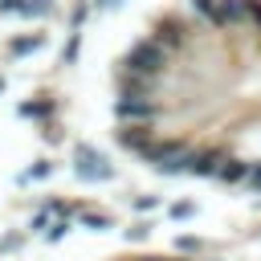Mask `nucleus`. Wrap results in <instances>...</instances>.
<instances>
[{
  "instance_id": "nucleus-1",
  "label": "nucleus",
  "mask_w": 261,
  "mask_h": 261,
  "mask_svg": "<svg viewBox=\"0 0 261 261\" xmlns=\"http://www.w3.org/2000/svg\"><path fill=\"white\" fill-rule=\"evenodd\" d=\"M208 20L216 24H228V20H241L245 16V0H192Z\"/></svg>"
},
{
  "instance_id": "nucleus-2",
  "label": "nucleus",
  "mask_w": 261,
  "mask_h": 261,
  "mask_svg": "<svg viewBox=\"0 0 261 261\" xmlns=\"http://www.w3.org/2000/svg\"><path fill=\"white\" fill-rule=\"evenodd\" d=\"M77 175L82 179H110V163L86 147H77Z\"/></svg>"
},
{
  "instance_id": "nucleus-3",
  "label": "nucleus",
  "mask_w": 261,
  "mask_h": 261,
  "mask_svg": "<svg viewBox=\"0 0 261 261\" xmlns=\"http://www.w3.org/2000/svg\"><path fill=\"white\" fill-rule=\"evenodd\" d=\"M163 65V49L159 45H139L135 53H130V69L135 73H155Z\"/></svg>"
},
{
  "instance_id": "nucleus-4",
  "label": "nucleus",
  "mask_w": 261,
  "mask_h": 261,
  "mask_svg": "<svg viewBox=\"0 0 261 261\" xmlns=\"http://www.w3.org/2000/svg\"><path fill=\"white\" fill-rule=\"evenodd\" d=\"M118 110H122V114H135V118L151 114V106H139V102H118Z\"/></svg>"
},
{
  "instance_id": "nucleus-5",
  "label": "nucleus",
  "mask_w": 261,
  "mask_h": 261,
  "mask_svg": "<svg viewBox=\"0 0 261 261\" xmlns=\"http://www.w3.org/2000/svg\"><path fill=\"white\" fill-rule=\"evenodd\" d=\"M41 45V37H20L16 45H12V53H29V49H37Z\"/></svg>"
},
{
  "instance_id": "nucleus-6",
  "label": "nucleus",
  "mask_w": 261,
  "mask_h": 261,
  "mask_svg": "<svg viewBox=\"0 0 261 261\" xmlns=\"http://www.w3.org/2000/svg\"><path fill=\"white\" fill-rule=\"evenodd\" d=\"M220 175H224V179H241V175H245V167H241V163H224V167H220Z\"/></svg>"
},
{
  "instance_id": "nucleus-7",
  "label": "nucleus",
  "mask_w": 261,
  "mask_h": 261,
  "mask_svg": "<svg viewBox=\"0 0 261 261\" xmlns=\"http://www.w3.org/2000/svg\"><path fill=\"white\" fill-rule=\"evenodd\" d=\"M245 16H253V20L261 24V4H253V0H245Z\"/></svg>"
},
{
  "instance_id": "nucleus-8",
  "label": "nucleus",
  "mask_w": 261,
  "mask_h": 261,
  "mask_svg": "<svg viewBox=\"0 0 261 261\" xmlns=\"http://www.w3.org/2000/svg\"><path fill=\"white\" fill-rule=\"evenodd\" d=\"M86 224H90V228H106L110 220H106V216H86Z\"/></svg>"
},
{
  "instance_id": "nucleus-9",
  "label": "nucleus",
  "mask_w": 261,
  "mask_h": 261,
  "mask_svg": "<svg viewBox=\"0 0 261 261\" xmlns=\"http://www.w3.org/2000/svg\"><path fill=\"white\" fill-rule=\"evenodd\" d=\"M249 175H253V184H257V188H261V167H253V171H249Z\"/></svg>"
},
{
  "instance_id": "nucleus-10",
  "label": "nucleus",
  "mask_w": 261,
  "mask_h": 261,
  "mask_svg": "<svg viewBox=\"0 0 261 261\" xmlns=\"http://www.w3.org/2000/svg\"><path fill=\"white\" fill-rule=\"evenodd\" d=\"M0 90H4V77H0Z\"/></svg>"
}]
</instances>
